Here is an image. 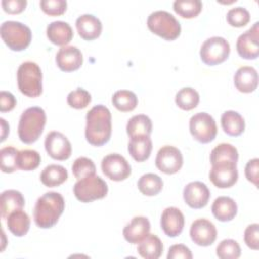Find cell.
<instances>
[{
    "instance_id": "484cf974",
    "label": "cell",
    "mask_w": 259,
    "mask_h": 259,
    "mask_svg": "<svg viewBox=\"0 0 259 259\" xmlns=\"http://www.w3.org/2000/svg\"><path fill=\"white\" fill-rule=\"evenodd\" d=\"M221 124L224 132L232 137L240 136L245 130L243 116L235 110H227L222 114Z\"/></svg>"
},
{
    "instance_id": "30bf717a",
    "label": "cell",
    "mask_w": 259,
    "mask_h": 259,
    "mask_svg": "<svg viewBox=\"0 0 259 259\" xmlns=\"http://www.w3.org/2000/svg\"><path fill=\"white\" fill-rule=\"evenodd\" d=\"M101 170L103 174L113 181H121L126 179L132 168L126 159L116 153L105 156L101 161Z\"/></svg>"
},
{
    "instance_id": "9a60e30c",
    "label": "cell",
    "mask_w": 259,
    "mask_h": 259,
    "mask_svg": "<svg viewBox=\"0 0 259 259\" xmlns=\"http://www.w3.org/2000/svg\"><path fill=\"white\" fill-rule=\"evenodd\" d=\"M190 238L198 246L206 247L211 245L217 239V229L214 225L206 219L195 220L190 227Z\"/></svg>"
},
{
    "instance_id": "8992f818",
    "label": "cell",
    "mask_w": 259,
    "mask_h": 259,
    "mask_svg": "<svg viewBox=\"0 0 259 259\" xmlns=\"http://www.w3.org/2000/svg\"><path fill=\"white\" fill-rule=\"evenodd\" d=\"M0 33L6 46L15 52L25 50L31 40L30 28L19 21H4L1 24Z\"/></svg>"
},
{
    "instance_id": "7a4b0ae2",
    "label": "cell",
    "mask_w": 259,
    "mask_h": 259,
    "mask_svg": "<svg viewBox=\"0 0 259 259\" xmlns=\"http://www.w3.org/2000/svg\"><path fill=\"white\" fill-rule=\"evenodd\" d=\"M65 209V200L62 194L50 191L37 198L34 209L33 219L37 227L41 229L52 228L59 221L60 215Z\"/></svg>"
},
{
    "instance_id": "8fae6325",
    "label": "cell",
    "mask_w": 259,
    "mask_h": 259,
    "mask_svg": "<svg viewBox=\"0 0 259 259\" xmlns=\"http://www.w3.org/2000/svg\"><path fill=\"white\" fill-rule=\"evenodd\" d=\"M209 180L219 188H228L233 186L238 180L237 163L224 161L211 164Z\"/></svg>"
},
{
    "instance_id": "c3c4849f",
    "label": "cell",
    "mask_w": 259,
    "mask_h": 259,
    "mask_svg": "<svg viewBox=\"0 0 259 259\" xmlns=\"http://www.w3.org/2000/svg\"><path fill=\"white\" fill-rule=\"evenodd\" d=\"M1 122V142L6 139V136L9 134V125L4 118H0Z\"/></svg>"
},
{
    "instance_id": "d590c367",
    "label": "cell",
    "mask_w": 259,
    "mask_h": 259,
    "mask_svg": "<svg viewBox=\"0 0 259 259\" xmlns=\"http://www.w3.org/2000/svg\"><path fill=\"white\" fill-rule=\"evenodd\" d=\"M40 164V155L35 150H21L17 155L18 169L24 171H31Z\"/></svg>"
},
{
    "instance_id": "bcb514c9",
    "label": "cell",
    "mask_w": 259,
    "mask_h": 259,
    "mask_svg": "<svg viewBox=\"0 0 259 259\" xmlns=\"http://www.w3.org/2000/svg\"><path fill=\"white\" fill-rule=\"evenodd\" d=\"M27 2L26 0H2L1 5L3 10L10 14L20 13L25 9Z\"/></svg>"
},
{
    "instance_id": "f546056e",
    "label": "cell",
    "mask_w": 259,
    "mask_h": 259,
    "mask_svg": "<svg viewBox=\"0 0 259 259\" xmlns=\"http://www.w3.org/2000/svg\"><path fill=\"white\" fill-rule=\"evenodd\" d=\"M152 120L146 114L134 115L128 119L126 124V133L132 137L150 136L152 133Z\"/></svg>"
},
{
    "instance_id": "60d3db41",
    "label": "cell",
    "mask_w": 259,
    "mask_h": 259,
    "mask_svg": "<svg viewBox=\"0 0 259 259\" xmlns=\"http://www.w3.org/2000/svg\"><path fill=\"white\" fill-rule=\"evenodd\" d=\"M227 21L235 27L245 26L250 21V13L246 8L241 6L231 8L227 13Z\"/></svg>"
},
{
    "instance_id": "8d00e7d4",
    "label": "cell",
    "mask_w": 259,
    "mask_h": 259,
    "mask_svg": "<svg viewBox=\"0 0 259 259\" xmlns=\"http://www.w3.org/2000/svg\"><path fill=\"white\" fill-rule=\"evenodd\" d=\"M73 175L79 180L87 176L94 175L96 172V167L93 161L86 157L77 158L72 165Z\"/></svg>"
},
{
    "instance_id": "f6af8a7d",
    "label": "cell",
    "mask_w": 259,
    "mask_h": 259,
    "mask_svg": "<svg viewBox=\"0 0 259 259\" xmlns=\"http://www.w3.org/2000/svg\"><path fill=\"white\" fill-rule=\"evenodd\" d=\"M258 171H259V159L254 158L246 164L245 175L246 178L252 182L255 186H258Z\"/></svg>"
},
{
    "instance_id": "6da1fadb",
    "label": "cell",
    "mask_w": 259,
    "mask_h": 259,
    "mask_svg": "<svg viewBox=\"0 0 259 259\" xmlns=\"http://www.w3.org/2000/svg\"><path fill=\"white\" fill-rule=\"evenodd\" d=\"M111 136V113L109 109L98 104L93 106L86 114L85 138L92 146L106 144Z\"/></svg>"
},
{
    "instance_id": "d6986e66",
    "label": "cell",
    "mask_w": 259,
    "mask_h": 259,
    "mask_svg": "<svg viewBox=\"0 0 259 259\" xmlns=\"http://www.w3.org/2000/svg\"><path fill=\"white\" fill-rule=\"evenodd\" d=\"M151 225L146 217H135L123 228L124 239L131 244H138L150 233Z\"/></svg>"
},
{
    "instance_id": "cb8c5ba5",
    "label": "cell",
    "mask_w": 259,
    "mask_h": 259,
    "mask_svg": "<svg viewBox=\"0 0 259 259\" xmlns=\"http://www.w3.org/2000/svg\"><path fill=\"white\" fill-rule=\"evenodd\" d=\"M152 148L153 146L150 136L132 137L127 146L128 153L137 162L146 161L151 155Z\"/></svg>"
},
{
    "instance_id": "3957f363",
    "label": "cell",
    "mask_w": 259,
    "mask_h": 259,
    "mask_svg": "<svg viewBox=\"0 0 259 259\" xmlns=\"http://www.w3.org/2000/svg\"><path fill=\"white\" fill-rule=\"evenodd\" d=\"M47 116L41 107L32 106L25 109L18 122V137L24 144H32L40 137Z\"/></svg>"
},
{
    "instance_id": "d6a6232c",
    "label": "cell",
    "mask_w": 259,
    "mask_h": 259,
    "mask_svg": "<svg viewBox=\"0 0 259 259\" xmlns=\"http://www.w3.org/2000/svg\"><path fill=\"white\" fill-rule=\"evenodd\" d=\"M112 104L119 111H132L138 105L137 95L130 90H118L113 93L111 98Z\"/></svg>"
},
{
    "instance_id": "ee69618b",
    "label": "cell",
    "mask_w": 259,
    "mask_h": 259,
    "mask_svg": "<svg viewBox=\"0 0 259 259\" xmlns=\"http://www.w3.org/2000/svg\"><path fill=\"white\" fill-rule=\"evenodd\" d=\"M168 259H191L192 258V254L191 251L189 250L188 247H186L183 244H175L172 245L169 248V252L167 255Z\"/></svg>"
},
{
    "instance_id": "f1b7e54d",
    "label": "cell",
    "mask_w": 259,
    "mask_h": 259,
    "mask_svg": "<svg viewBox=\"0 0 259 259\" xmlns=\"http://www.w3.org/2000/svg\"><path fill=\"white\" fill-rule=\"evenodd\" d=\"M68 178V171L65 167L57 164L47 166L40 173V181L48 187L59 186Z\"/></svg>"
},
{
    "instance_id": "f35d334b",
    "label": "cell",
    "mask_w": 259,
    "mask_h": 259,
    "mask_svg": "<svg viewBox=\"0 0 259 259\" xmlns=\"http://www.w3.org/2000/svg\"><path fill=\"white\" fill-rule=\"evenodd\" d=\"M217 256L222 259H237L241 256V248L237 241L226 239L218 245Z\"/></svg>"
},
{
    "instance_id": "e0dca14e",
    "label": "cell",
    "mask_w": 259,
    "mask_h": 259,
    "mask_svg": "<svg viewBox=\"0 0 259 259\" xmlns=\"http://www.w3.org/2000/svg\"><path fill=\"white\" fill-rule=\"evenodd\" d=\"M183 227L184 215L179 208L170 206L163 210L161 215V228L168 237H177L181 234Z\"/></svg>"
},
{
    "instance_id": "7dc6e473",
    "label": "cell",
    "mask_w": 259,
    "mask_h": 259,
    "mask_svg": "<svg viewBox=\"0 0 259 259\" xmlns=\"http://www.w3.org/2000/svg\"><path fill=\"white\" fill-rule=\"evenodd\" d=\"M16 105V99L14 95L8 91H1L0 93V110L1 112L10 111Z\"/></svg>"
},
{
    "instance_id": "74e56055",
    "label": "cell",
    "mask_w": 259,
    "mask_h": 259,
    "mask_svg": "<svg viewBox=\"0 0 259 259\" xmlns=\"http://www.w3.org/2000/svg\"><path fill=\"white\" fill-rule=\"evenodd\" d=\"M18 150L14 147H4L0 151L1 157V170L5 173H12L18 169L17 155Z\"/></svg>"
},
{
    "instance_id": "4316f807",
    "label": "cell",
    "mask_w": 259,
    "mask_h": 259,
    "mask_svg": "<svg viewBox=\"0 0 259 259\" xmlns=\"http://www.w3.org/2000/svg\"><path fill=\"white\" fill-rule=\"evenodd\" d=\"M7 227L14 236L22 237L29 230L30 219L22 209L14 210L7 217Z\"/></svg>"
},
{
    "instance_id": "52a82bcc",
    "label": "cell",
    "mask_w": 259,
    "mask_h": 259,
    "mask_svg": "<svg viewBox=\"0 0 259 259\" xmlns=\"http://www.w3.org/2000/svg\"><path fill=\"white\" fill-rule=\"evenodd\" d=\"M76 198L81 202H91L103 198L108 192L106 182L97 175L79 179L73 188Z\"/></svg>"
},
{
    "instance_id": "1f68e13d",
    "label": "cell",
    "mask_w": 259,
    "mask_h": 259,
    "mask_svg": "<svg viewBox=\"0 0 259 259\" xmlns=\"http://www.w3.org/2000/svg\"><path fill=\"white\" fill-rule=\"evenodd\" d=\"M239 158L238 150L231 144L222 143L215 146L210 152V163H219L224 161L237 163Z\"/></svg>"
},
{
    "instance_id": "ffe728a7",
    "label": "cell",
    "mask_w": 259,
    "mask_h": 259,
    "mask_svg": "<svg viewBox=\"0 0 259 259\" xmlns=\"http://www.w3.org/2000/svg\"><path fill=\"white\" fill-rule=\"evenodd\" d=\"M76 28L83 39L92 40L100 35L102 24L96 16L92 14H82L76 19Z\"/></svg>"
},
{
    "instance_id": "7c38bea8",
    "label": "cell",
    "mask_w": 259,
    "mask_h": 259,
    "mask_svg": "<svg viewBox=\"0 0 259 259\" xmlns=\"http://www.w3.org/2000/svg\"><path fill=\"white\" fill-rule=\"evenodd\" d=\"M156 167L163 173L174 174L178 172L183 164V157L176 147L164 146L162 147L156 156Z\"/></svg>"
},
{
    "instance_id": "836d02e7",
    "label": "cell",
    "mask_w": 259,
    "mask_h": 259,
    "mask_svg": "<svg viewBox=\"0 0 259 259\" xmlns=\"http://www.w3.org/2000/svg\"><path fill=\"white\" fill-rule=\"evenodd\" d=\"M175 102L179 108L183 110H191L197 106L199 102V94L192 87H183L176 93Z\"/></svg>"
},
{
    "instance_id": "b9f144b4",
    "label": "cell",
    "mask_w": 259,
    "mask_h": 259,
    "mask_svg": "<svg viewBox=\"0 0 259 259\" xmlns=\"http://www.w3.org/2000/svg\"><path fill=\"white\" fill-rule=\"evenodd\" d=\"M39 5L41 10L49 15H61L67 9L65 0H41Z\"/></svg>"
},
{
    "instance_id": "4dcf8cb0",
    "label": "cell",
    "mask_w": 259,
    "mask_h": 259,
    "mask_svg": "<svg viewBox=\"0 0 259 259\" xmlns=\"http://www.w3.org/2000/svg\"><path fill=\"white\" fill-rule=\"evenodd\" d=\"M138 188L144 195H157L163 188V180L155 173H146L138 181Z\"/></svg>"
},
{
    "instance_id": "44dd1931",
    "label": "cell",
    "mask_w": 259,
    "mask_h": 259,
    "mask_svg": "<svg viewBox=\"0 0 259 259\" xmlns=\"http://www.w3.org/2000/svg\"><path fill=\"white\" fill-rule=\"evenodd\" d=\"M234 84L240 92H253L258 86V73L256 69L250 66L240 67L235 73Z\"/></svg>"
},
{
    "instance_id": "7bdbcfd3",
    "label": "cell",
    "mask_w": 259,
    "mask_h": 259,
    "mask_svg": "<svg viewBox=\"0 0 259 259\" xmlns=\"http://www.w3.org/2000/svg\"><path fill=\"white\" fill-rule=\"evenodd\" d=\"M244 241L249 248L253 250H258L259 248V225L258 224L249 225L245 229Z\"/></svg>"
},
{
    "instance_id": "ab89813d",
    "label": "cell",
    "mask_w": 259,
    "mask_h": 259,
    "mask_svg": "<svg viewBox=\"0 0 259 259\" xmlns=\"http://www.w3.org/2000/svg\"><path fill=\"white\" fill-rule=\"evenodd\" d=\"M67 102L73 108L82 109L91 102V95L87 90L79 87L68 94Z\"/></svg>"
},
{
    "instance_id": "5b68a950",
    "label": "cell",
    "mask_w": 259,
    "mask_h": 259,
    "mask_svg": "<svg viewBox=\"0 0 259 259\" xmlns=\"http://www.w3.org/2000/svg\"><path fill=\"white\" fill-rule=\"evenodd\" d=\"M149 29L167 40L176 39L181 32V25L173 14L165 10L152 12L147 20Z\"/></svg>"
},
{
    "instance_id": "277c9868",
    "label": "cell",
    "mask_w": 259,
    "mask_h": 259,
    "mask_svg": "<svg viewBox=\"0 0 259 259\" xmlns=\"http://www.w3.org/2000/svg\"><path fill=\"white\" fill-rule=\"evenodd\" d=\"M17 85L20 92L28 97H37L42 92V73L39 66L31 61L22 63L17 70Z\"/></svg>"
},
{
    "instance_id": "d4e9b609",
    "label": "cell",
    "mask_w": 259,
    "mask_h": 259,
    "mask_svg": "<svg viewBox=\"0 0 259 259\" xmlns=\"http://www.w3.org/2000/svg\"><path fill=\"white\" fill-rule=\"evenodd\" d=\"M1 217L6 219L12 211L21 209L24 206L22 193L15 189H7L1 193Z\"/></svg>"
},
{
    "instance_id": "603a6c76",
    "label": "cell",
    "mask_w": 259,
    "mask_h": 259,
    "mask_svg": "<svg viewBox=\"0 0 259 259\" xmlns=\"http://www.w3.org/2000/svg\"><path fill=\"white\" fill-rule=\"evenodd\" d=\"M238 211V206L235 200L229 196H219L214 199L211 205L213 217L221 222L232 221Z\"/></svg>"
},
{
    "instance_id": "7402d4cb",
    "label": "cell",
    "mask_w": 259,
    "mask_h": 259,
    "mask_svg": "<svg viewBox=\"0 0 259 259\" xmlns=\"http://www.w3.org/2000/svg\"><path fill=\"white\" fill-rule=\"evenodd\" d=\"M47 36L53 44L64 47L73 38V29L68 22L53 21L47 27Z\"/></svg>"
},
{
    "instance_id": "e575fe53",
    "label": "cell",
    "mask_w": 259,
    "mask_h": 259,
    "mask_svg": "<svg viewBox=\"0 0 259 259\" xmlns=\"http://www.w3.org/2000/svg\"><path fill=\"white\" fill-rule=\"evenodd\" d=\"M173 9L183 18H193L201 11L202 3L200 0H176Z\"/></svg>"
},
{
    "instance_id": "2e32d148",
    "label": "cell",
    "mask_w": 259,
    "mask_h": 259,
    "mask_svg": "<svg viewBox=\"0 0 259 259\" xmlns=\"http://www.w3.org/2000/svg\"><path fill=\"white\" fill-rule=\"evenodd\" d=\"M210 192L207 186L200 181H192L186 184L183 189L184 201L191 208L204 207L209 199Z\"/></svg>"
},
{
    "instance_id": "ac0fdd59",
    "label": "cell",
    "mask_w": 259,
    "mask_h": 259,
    "mask_svg": "<svg viewBox=\"0 0 259 259\" xmlns=\"http://www.w3.org/2000/svg\"><path fill=\"white\" fill-rule=\"evenodd\" d=\"M56 63L62 71L72 72L83 64V55L77 47L64 46L56 55Z\"/></svg>"
},
{
    "instance_id": "83f0119b",
    "label": "cell",
    "mask_w": 259,
    "mask_h": 259,
    "mask_svg": "<svg viewBox=\"0 0 259 259\" xmlns=\"http://www.w3.org/2000/svg\"><path fill=\"white\" fill-rule=\"evenodd\" d=\"M138 253L146 259H158L163 253V244L154 234H149L138 245Z\"/></svg>"
},
{
    "instance_id": "9c48e42d",
    "label": "cell",
    "mask_w": 259,
    "mask_h": 259,
    "mask_svg": "<svg viewBox=\"0 0 259 259\" xmlns=\"http://www.w3.org/2000/svg\"><path fill=\"white\" fill-rule=\"evenodd\" d=\"M189 130L192 137L202 144L213 141L218 133L213 117L206 112H197L192 115L189 120Z\"/></svg>"
},
{
    "instance_id": "ba28073f",
    "label": "cell",
    "mask_w": 259,
    "mask_h": 259,
    "mask_svg": "<svg viewBox=\"0 0 259 259\" xmlns=\"http://www.w3.org/2000/svg\"><path fill=\"white\" fill-rule=\"evenodd\" d=\"M200 59L208 66L225 62L230 55V44L222 36H211L204 40L200 48Z\"/></svg>"
},
{
    "instance_id": "5bb4252c",
    "label": "cell",
    "mask_w": 259,
    "mask_h": 259,
    "mask_svg": "<svg viewBox=\"0 0 259 259\" xmlns=\"http://www.w3.org/2000/svg\"><path fill=\"white\" fill-rule=\"evenodd\" d=\"M45 148L50 157L59 161L67 160L72 153V146L68 138L57 131H53L47 135Z\"/></svg>"
},
{
    "instance_id": "4fadbf2b",
    "label": "cell",
    "mask_w": 259,
    "mask_h": 259,
    "mask_svg": "<svg viewBox=\"0 0 259 259\" xmlns=\"http://www.w3.org/2000/svg\"><path fill=\"white\" fill-rule=\"evenodd\" d=\"M237 52L243 59L255 60L259 56V22L240 34L236 44Z\"/></svg>"
}]
</instances>
